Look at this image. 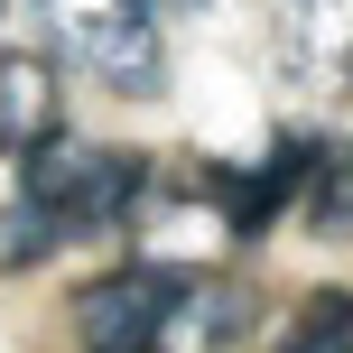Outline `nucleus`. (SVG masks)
Instances as JSON below:
<instances>
[{
    "label": "nucleus",
    "mask_w": 353,
    "mask_h": 353,
    "mask_svg": "<svg viewBox=\"0 0 353 353\" xmlns=\"http://www.w3.org/2000/svg\"><path fill=\"white\" fill-rule=\"evenodd\" d=\"M270 353H353V288H316V298H298V316L279 325Z\"/></svg>",
    "instance_id": "obj_7"
},
{
    "label": "nucleus",
    "mask_w": 353,
    "mask_h": 353,
    "mask_svg": "<svg viewBox=\"0 0 353 353\" xmlns=\"http://www.w3.org/2000/svg\"><path fill=\"white\" fill-rule=\"evenodd\" d=\"M270 56L307 103L353 93V0H270Z\"/></svg>",
    "instance_id": "obj_4"
},
{
    "label": "nucleus",
    "mask_w": 353,
    "mask_h": 353,
    "mask_svg": "<svg viewBox=\"0 0 353 353\" xmlns=\"http://www.w3.org/2000/svg\"><path fill=\"white\" fill-rule=\"evenodd\" d=\"M65 140L56 121V56H0V195H19L37 149Z\"/></svg>",
    "instance_id": "obj_6"
},
{
    "label": "nucleus",
    "mask_w": 353,
    "mask_h": 353,
    "mask_svg": "<svg viewBox=\"0 0 353 353\" xmlns=\"http://www.w3.org/2000/svg\"><path fill=\"white\" fill-rule=\"evenodd\" d=\"M140 195H149V159H130V149H93V140L37 149L19 195H10V214H0V270H28L65 242L121 232L140 214Z\"/></svg>",
    "instance_id": "obj_1"
},
{
    "label": "nucleus",
    "mask_w": 353,
    "mask_h": 353,
    "mask_svg": "<svg viewBox=\"0 0 353 353\" xmlns=\"http://www.w3.org/2000/svg\"><path fill=\"white\" fill-rule=\"evenodd\" d=\"M307 214H316L325 242H353V140L316 159V186H307Z\"/></svg>",
    "instance_id": "obj_8"
},
{
    "label": "nucleus",
    "mask_w": 353,
    "mask_h": 353,
    "mask_svg": "<svg viewBox=\"0 0 353 353\" xmlns=\"http://www.w3.org/2000/svg\"><path fill=\"white\" fill-rule=\"evenodd\" d=\"M37 37L56 65L93 74V84H149L159 74V0H28Z\"/></svg>",
    "instance_id": "obj_3"
},
{
    "label": "nucleus",
    "mask_w": 353,
    "mask_h": 353,
    "mask_svg": "<svg viewBox=\"0 0 353 353\" xmlns=\"http://www.w3.org/2000/svg\"><path fill=\"white\" fill-rule=\"evenodd\" d=\"M316 159H325V149L288 130V140H270L251 168H205V186H195V195H214V205H223V232H232V242H251V232H270V214H279V205H298V195L316 186Z\"/></svg>",
    "instance_id": "obj_5"
},
{
    "label": "nucleus",
    "mask_w": 353,
    "mask_h": 353,
    "mask_svg": "<svg viewBox=\"0 0 353 353\" xmlns=\"http://www.w3.org/2000/svg\"><path fill=\"white\" fill-rule=\"evenodd\" d=\"M195 288H205V270H186V261H121L65 298V325L84 353H168L186 335Z\"/></svg>",
    "instance_id": "obj_2"
}]
</instances>
